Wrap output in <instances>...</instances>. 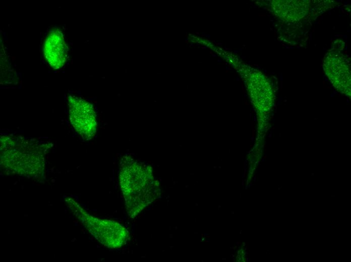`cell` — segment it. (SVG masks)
I'll return each instance as SVG.
<instances>
[{"label":"cell","mask_w":351,"mask_h":262,"mask_svg":"<svg viewBox=\"0 0 351 262\" xmlns=\"http://www.w3.org/2000/svg\"><path fill=\"white\" fill-rule=\"evenodd\" d=\"M120 183L129 216L134 218L158 196V183L151 168L134 159L124 160Z\"/></svg>","instance_id":"6da1fadb"},{"label":"cell","mask_w":351,"mask_h":262,"mask_svg":"<svg viewBox=\"0 0 351 262\" xmlns=\"http://www.w3.org/2000/svg\"><path fill=\"white\" fill-rule=\"evenodd\" d=\"M44 150L40 144L23 138H1V164L21 175L41 176L44 168Z\"/></svg>","instance_id":"7a4b0ae2"},{"label":"cell","mask_w":351,"mask_h":262,"mask_svg":"<svg viewBox=\"0 0 351 262\" xmlns=\"http://www.w3.org/2000/svg\"><path fill=\"white\" fill-rule=\"evenodd\" d=\"M65 202L75 216L100 243L110 248H120L126 243L129 234L123 226L92 216L72 198H66Z\"/></svg>","instance_id":"3957f363"},{"label":"cell","mask_w":351,"mask_h":262,"mask_svg":"<svg viewBox=\"0 0 351 262\" xmlns=\"http://www.w3.org/2000/svg\"><path fill=\"white\" fill-rule=\"evenodd\" d=\"M68 102L72 125L84 139H91L97 128L96 113L92 105L74 96H70Z\"/></svg>","instance_id":"277c9868"},{"label":"cell","mask_w":351,"mask_h":262,"mask_svg":"<svg viewBox=\"0 0 351 262\" xmlns=\"http://www.w3.org/2000/svg\"><path fill=\"white\" fill-rule=\"evenodd\" d=\"M324 70L333 86L339 91L350 94V64L348 58L336 49L325 55Z\"/></svg>","instance_id":"5b68a950"},{"label":"cell","mask_w":351,"mask_h":262,"mask_svg":"<svg viewBox=\"0 0 351 262\" xmlns=\"http://www.w3.org/2000/svg\"><path fill=\"white\" fill-rule=\"evenodd\" d=\"M43 51L45 59L52 69H60L64 66L68 48L60 31L49 32L44 42Z\"/></svg>","instance_id":"8992f818"},{"label":"cell","mask_w":351,"mask_h":262,"mask_svg":"<svg viewBox=\"0 0 351 262\" xmlns=\"http://www.w3.org/2000/svg\"><path fill=\"white\" fill-rule=\"evenodd\" d=\"M307 3L299 1H274L273 11L280 18L294 22L302 18L308 11Z\"/></svg>","instance_id":"52a82bcc"}]
</instances>
